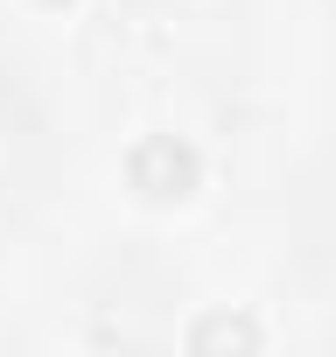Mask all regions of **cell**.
<instances>
[{
  "label": "cell",
  "instance_id": "6da1fadb",
  "mask_svg": "<svg viewBox=\"0 0 336 357\" xmlns=\"http://www.w3.org/2000/svg\"><path fill=\"white\" fill-rule=\"evenodd\" d=\"M126 183H133L140 197H154V204L190 197V190L204 183V154H197L190 140H176V133H147V140H133V154H126Z\"/></svg>",
  "mask_w": 336,
  "mask_h": 357
},
{
  "label": "cell",
  "instance_id": "7a4b0ae2",
  "mask_svg": "<svg viewBox=\"0 0 336 357\" xmlns=\"http://www.w3.org/2000/svg\"><path fill=\"white\" fill-rule=\"evenodd\" d=\"M190 350H259V329L245 315H204L190 329Z\"/></svg>",
  "mask_w": 336,
  "mask_h": 357
},
{
  "label": "cell",
  "instance_id": "3957f363",
  "mask_svg": "<svg viewBox=\"0 0 336 357\" xmlns=\"http://www.w3.org/2000/svg\"><path fill=\"white\" fill-rule=\"evenodd\" d=\"M49 8H63V0H49Z\"/></svg>",
  "mask_w": 336,
  "mask_h": 357
}]
</instances>
